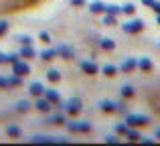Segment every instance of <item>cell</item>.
I'll use <instances>...</instances> for the list:
<instances>
[{
  "label": "cell",
  "instance_id": "1",
  "mask_svg": "<svg viewBox=\"0 0 160 146\" xmlns=\"http://www.w3.org/2000/svg\"><path fill=\"white\" fill-rule=\"evenodd\" d=\"M126 124H128V128H136V126H148L150 120L146 118V116L142 114H130L128 118H126Z\"/></svg>",
  "mask_w": 160,
  "mask_h": 146
},
{
  "label": "cell",
  "instance_id": "2",
  "mask_svg": "<svg viewBox=\"0 0 160 146\" xmlns=\"http://www.w3.org/2000/svg\"><path fill=\"white\" fill-rule=\"evenodd\" d=\"M67 110V114L69 116H77L79 112H81V99L79 98H71V99H67L65 102V106H63Z\"/></svg>",
  "mask_w": 160,
  "mask_h": 146
},
{
  "label": "cell",
  "instance_id": "3",
  "mask_svg": "<svg viewBox=\"0 0 160 146\" xmlns=\"http://www.w3.org/2000/svg\"><path fill=\"white\" fill-rule=\"evenodd\" d=\"M99 110L102 112H108V114H113V112H124V103H113V102H99Z\"/></svg>",
  "mask_w": 160,
  "mask_h": 146
},
{
  "label": "cell",
  "instance_id": "4",
  "mask_svg": "<svg viewBox=\"0 0 160 146\" xmlns=\"http://www.w3.org/2000/svg\"><path fill=\"white\" fill-rule=\"evenodd\" d=\"M124 31H126V33H130V35H134V33H140V31H144V20H140V18H134V20H130V23H126V24H124Z\"/></svg>",
  "mask_w": 160,
  "mask_h": 146
},
{
  "label": "cell",
  "instance_id": "5",
  "mask_svg": "<svg viewBox=\"0 0 160 146\" xmlns=\"http://www.w3.org/2000/svg\"><path fill=\"white\" fill-rule=\"evenodd\" d=\"M67 130L69 132H91V124L89 122H67Z\"/></svg>",
  "mask_w": 160,
  "mask_h": 146
},
{
  "label": "cell",
  "instance_id": "6",
  "mask_svg": "<svg viewBox=\"0 0 160 146\" xmlns=\"http://www.w3.org/2000/svg\"><path fill=\"white\" fill-rule=\"evenodd\" d=\"M12 71H14L16 75H22L24 77V75L31 73V67H28V63H24L22 59H16L14 63H12Z\"/></svg>",
  "mask_w": 160,
  "mask_h": 146
},
{
  "label": "cell",
  "instance_id": "7",
  "mask_svg": "<svg viewBox=\"0 0 160 146\" xmlns=\"http://www.w3.org/2000/svg\"><path fill=\"white\" fill-rule=\"evenodd\" d=\"M57 55H61L63 59H73L75 53L71 47H67V45H61V47H57Z\"/></svg>",
  "mask_w": 160,
  "mask_h": 146
},
{
  "label": "cell",
  "instance_id": "8",
  "mask_svg": "<svg viewBox=\"0 0 160 146\" xmlns=\"http://www.w3.org/2000/svg\"><path fill=\"white\" fill-rule=\"evenodd\" d=\"M81 71L87 75H95L98 73V65L91 63V61H81Z\"/></svg>",
  "mask_w": 160,
  "mask_h": 146
},
{
  "label": "cell",
  "instance_id": "9",
  "mask_svg": "<svg viewBox=\"0 0 160 146\" xmlns=\"http://www.w3.org/2000/svg\"><path fill=\"white\" fill-rule=\"evenodd\" d=\"M136 67H138V61L134 59V57H130V59L124 61V65H122V71H124V73H132Z\"/></svg>",
  "mask_w": 160,
  "mask_h": 146
},
{
  "label": "cell",
  "instance_id": "10",
  "mask_svg": "<svg viewBox=\"0 0 160 146\" xmlns=\"http://www.w3.org/2000/svg\"><path fill=\"white\" fill-rule=\"evenodd\" d=\"M35 106H37V110H39V112H49L53 103L49 102L47 98H43V99H37V103H35Z\"/></svg>",
  "mask_w": 160,
  "mask_h": 146
},
{
  "label": "cell",
  "instance_id": "11",
  "mask_svg": "<svg viewBox=\"0 0 160 146\" xmlns=\"http://www.w3.org/2000/svg\"><path fill=\"white\" fill-rule=\"evenodd\" d=\"M28 91H31V95H35V98H39V95H43L45 93V89H43V85H41L39 81H35V83H31V87H28Z\"/></svg>",
  "mask_w": 160,
  "mask_h": 146
},
{
  "label": "cell",
  "instance_id": "12",
  "mask_svg": "<svg viewBox=\"0 0 160 146\" xmlns=\"http://www.w3.org/2000/svg\"><path fill=\"white\" fill-rule=\"evenodd\" d=\"M35 55H37V53H35V49H32L31 45H24V49L18 53V57H22V59H32Z\"/></svg>",
  "mask_w": 160,
  "mask_h": 146
},
{
  "label": "cell",
  "instance_id": "13",
  "mask_svg": "<svg viewBox=\"0 0 160 146\" xmlns=\"http://www.w3.org/2000/svg\"><path fill=\"white\" fill-rule=\"evenodd\" d=\"M45 98H47L49 102L53 103V106H55V103H59V102H61V98H59V93H57L55 89H45Z\"/></svg>",
  "mask_w": 160,
  "mask_h": 146
},
{
  "label": "cell",
  "instance_id": "14",
  "mask_svg": "<svg viewBox=\"0 0 160 146\" xmlns=\"http://www.w3.org/2000/svg\"><path fill=\"white\" fill-rule=\"evenodd\" d=\"M99 47H102L103 51H113V49H116V41H112V39H102V41H99Z\"/></svg>",
  "mask_w": 160,
  "mask_h": 146
},
{
  "label": "cell",
  "instance_id": "15",
  "mask_svg": "<svg viewBox=\"0 0 160 146\" xmlns=\"http://www.w3.org/2000/svg\"><path fill=\"white\" fill-rule=\"evenodd\" d=\"M138 67H140L142 71H146V73H148V71H152V61H150L148 57H144V59H140V61H138Z\"/></svg>",
  "mask_w": 160,
  "mask_h": 146
},
{
  "label": "cell",
  "instance_id": "16",
  "mask_svg": "<svg viewBox=\"0 0 160 146\" xmlns=\"http://www.w3.org/2000/svg\"><path fill=\"white\" fill-rule=\"evenodd\" d=\"M89 10H91V12H95V14H98V12H106V4L99 2V0H95V2H91V4H89Z\"/></svg>",
  "mask_w": 160,
  "mask_h": 146
},
{
  "label": "cell",
  "instance_id": "17",
  "mask_svg": "<svg viewBox=\"0 0 160 146\" xmlns=\"http://www.w3.org/2000/svg\"><path fill=\"white\" fill-rule=\"evenodd\" d=\"M57 57V49H45L43 53H41V59H45V61H51Z\"/></svg>",
  "mask_w": 160,
  "mask_h": 146
},
{
  "label": "cell",
  "instance_id": "18",
  "mask_svg": "<svg viewBox=\"0 0 160 146\" xmlns=\"http://www.w3.org/2000/svg\"><path fill=\"white\" fill-rule=\"evenodd\" d=\"M47 79L51 83H57V81H61V73H59L57 69H49V71H47Z\"/></svg>",
  "mask_w": 160,
  "mask_h": 146
},
{
  "label": "cell",
  "instance_id": "19",
  "mask_svg": "<svg viewBox=\"0 0 160 146\" xmlns=\"http://www.w3.org/2000/svg\"><path fill=\"white\" fill-rule=\"evenodd\" d=\"M6 134L10 136V138H20V136H22V130H20L18 126H8Z\"/></svg>",
  "mask_w": 160,
  "mask_h": 146
},
{
  "label": "cell",
  "instance_id": "20",
  "mask_svg": "<svg viewBox=\"0 0 160 146\" xmlns=\"http://www.w3.org/2000/svg\"><path fill=\"white\" fill-rule=\"evenodd\" d=\"M18 59V55H6V53H0V63H14Z\"/></svg>",
  "mask_w": 160,
  "mask_h": 146
},
{
  "label": "cell",
  "instance_id": "21",
  "mask_svg": "<svg viewBox=\"0 0 160 146\" xmlns=\"http://www.w3.org/2000/svg\"><path fill=\"white\" fill-rule=\"evenodd\" d=\"M8 85H10V87H20V85H22V75H16L14 73V77L8 79Z\"/></svg>",
  "mask_w": 160,
  "mask_h": 146
},
{
  "label": "cell",
  "instance_id": "22",
  "mask_svg": "<svg viewBox=\"0 0 160 146\" xmlns=\"http://www.w3.org/2000/svg\"><path fill=\"white\" fill-rule=\"evenodd\" d=\"M106 12L108 14H113V16H118V14H122V6H116V4H106Z\"/></svg>",
  "mask_w": 160,
  "mask_h": 146
},
{
  "label": "cell",
  "instance_id": "23",
  "mask_svg": "<svg viewBox=\"0 0 160 146\" xmlns=\"http://www.w3.org/2000/svg\"><path fill=\"white\" fill-rule=\"evenodd\" d=\"M126 136H128L130 140H132V142H136V140H140L142 136L138 134V130H134V128H128V132H126Z\"/></svg>",
  "mask_w": 160,
  "mask_h": 146
},
{
  "label": "cell",
  "instance_id": "24",
  "mask_svg": "<svg viewBox=\"0 0 160 146\" xmlns=\"http://www.w3.org/2000/svg\"><path fill=\"white\" fill-rule=\"evenodd\" d=\"M122 95H124L126 99L134 98V87L132 85H124V87H122Z\"/></svg>",
  "mask_w": 160,
  "mask_h": 146
},
{
  "label": "cell",
  "instance_id": "25",
  "mask_svg": "<svg viewBox=\"0 0 160 146\" xmlns=\"http://www.w3.org/2000/svg\"><path fill=\"white\" fill-rule=\"evenodd\" d=\"M67 120L63 118V116H51V118L47 120V124H57V126H61V124H65Z\"/></svg>",
  "mask_w": 160,
  "mask_h": 146
},
{
  "label": "cell",
  "instance_id": "26",
  "mask_svg": "<svg viewBox=\"0 0 160 146\" xmlns=\"http://www.w3.org/2000/svg\"><path fill=\"white\" fill-rule=\"evenodd\" d=\"M103 24H108V27H113V24H118V16L106 14V16H103Z\"/></svg>",
  "mask_w": 160,
  "mask_h": 146
},
{
  "label": "cell",
  "instance_id": "27",
  "mask_svg": "<svg viewBox=\"0 0 160 146\" xmlns=\"http://www.w3.org/2000/svg\"><path fill=\"white\" fill-rule=\"evenodd\" d=\"M102 71H103V75H108V77H113V75L118 73V69L113 67V65H106V67H103Z\"/></svg>",
  "mask_w": 160,
  "mask_h": 146
},
{
  "label": "cell",
  "instance_id": "28",
  "mask_svg": "<svg viewBox=\"0 0 160 146\" xmlns=\"http://www.w3.org/2000/svg\"><path fill=\"white\" fill-rule=\"evenodd\" d=\"M134 10H136L134 4H124V6H122V12H124V14H134Z\"/></svg>",
  "mask_w": 160,
  "mask_h": 146
},
{
  "label": "cell",
  "instance_id": "29",
  "mask_svg": "<svg viewBox=\"0 0 160 146\" xmlns=\"http://www.w3.org/2000/svg\"><path fill=\"white\" fill-rule=\"evenodd\" d=\"M16 41H18V43L20 45H31V37H27V35H18V37H16Z\"/></svg>",
  "mask_w": 160,
  "mask_h": 146
},
{
  "label": "cell",
  "instance_id": "30",
  "mask_svg": "<svg viewBox=\"0 0 160 146\" xmlns=\"http://www.w3.org/2000/svg\"><path fill=\"white\" fill-rule=\"evenodd\" d=\"M128 132V124H116V134H126Z\"/></svg>",
  "mask_w": 160,
  "mask_h": 146
},
{
  "label": "cell",
  "instance_id": "31",
  "mask_svg": "<svg viewBox=\"0 0 160 146\" xmlns=\"http://www.w3.org/2000/svg\"><path fill=\"white\" fill-rule=\"evenodd\" d=\"M28 108H31L28 102H18V103H16V110H18V112H27Z\"/></svg>",
  "mask_w": 160,
  "mask_h": 146
},
{
  "label": "cell",
  "instance_id": "32",
  "mask_svg": "<svg viewBox=\"0 0 160 146\" xmlns=\"http://www.w3.org/2000/svg\"><path fill=\"white\" fill-rule=\"evenodd\" d=\"M39 39L43 41V43H51V37H49V33H45V31L39 35Z\"/></svg>",
  "mask_w": 160,
  "mask_h": 146
},
{
  "label": "cell",
  "instance_id": "33",
  "mask_svg": "<svg viewBox=\"0 0 160 146\" xmlns=\"http://www.w3.org/2000/svg\"><path fill=\"white\" fill-rule=\"evenodd\" d=\"M6 31H8V23H4V20H2V23H0V37L6 35Z\"/></svg>",
  "mask_w": 160,
  "mask_h": 146
},
{
  "label": "cell",
  "instance_id": "34",
  "mask_svg": "<svg viewBox=\"0 0 160 146\" xmlns=\"http://www.w3.org/2000/svg\"><path fill=\"white\" fill-rule=\"evenodd\" d=\"M6 87H10V85H8V79L6 77H0V89H6Z\"/></svg>",
  "mask_w": 160,
  "mask_h": 146
},
{
  "label": "cell",
  "instance_id": "35",
  "mask_svg": "<svg viewBox=\"0 0 160 146\" xmlns=\"http://www.w3.org/2000/svg\"><path fill=\"white\" fill-rule=\"evenodd\" d=\"M106 142H109V144H118V138H116V136H106Z\"/></svg>",
  "mask_w": 160,
  "mask_h": 146
},
{
  "label": "cell",
  "instance_id": "36",
  "mask_svg": "<svg viewBox=\"0 0 160 146\" xmlns=\"http://www.w3.org/2000/svg\"><path fill=\"white\" fill-rule=\"evenodd\" d=\"M71 4H73V6H83L85 0H71Z\"/></svg>",
  "mask_w": 160,
  "mask_h": 146
},
{
  "label": "cell",
  "instance_id": "37",
  "mask_svg": "<svg viewBox=\"0 0 160 146\" xmlns=\"http://www.w3.org/2000/svg\"><path fill=\"white\" fill-rule=\"evenodd\" d=\"M142 4H144V6H148V8H152L154 0H142Z\"/></svg>",
  "mask_w": 160,
  "mask_h": 146
},
{
  "label": "cell",
  "instance_id": "38",
  "mask_svg": "<svg viewBox=\"0 0 160 146\" xmlns=\"http://www.w3.org/2000/svg\"><path fill=\"white\" fill-rule=\"evenodd\" d=\"M152 8H154V10H156V12H158V14H160V2H156V0H154V4H152Z\"/></svg>",
  "mask_w": 160,
  "mask_h": 146
},
{
  "label": "cell",
  "instance_id": "39",
  "mask_svg": "<svg viewBox=\"0 0 160 146\" xmlns=\"http://www.w3.org/2000/svg\"><path fill=\"white\" fill-rule=\"evenodd\" d=\"M156 138H160V128H158V130H156Z\"/></svg>",
  "mask_w": 160,
  "mask_h": 146
},
{
  "label": "cell",
  "instance_id": "40",
  "mask_svg": "<svg viewBox=\"0 0 160 146\" xmlns=\"http://www.w3.org/2000/svg\"><path fill=\"white\" fill-rule=\"evenodd\" d=\"M158 24H160V14H158Z\"/></svg>",
  "mask_w": 160,
  "mask_h": 146
}]
</instances>
